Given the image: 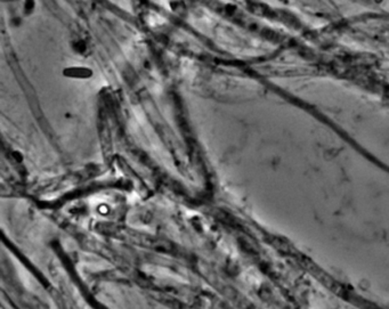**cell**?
I'll return each instance as SVG.
<instances>
[{
    "label": "cell",
    "instance_id": "6da1fadb",
    "mask_svg": "<svg viewBox=\"0 0 389 309\" xmlns=\"http://www.w3.org/2000/svg\"><path fill=\"white\" fill-rule=\"evenodd\" d=\"M63 74L67 78L73 79H88L93 75V71L85 66H73L63 70Z\"/></svg>",
    "mask_w": 389,
    "mask_h": 309
},
{
    "label": "cell",
    "instance_id": "7a4b0ae2",
    "mask_svg": "<svg viewBox=\"0 0 389 309\" xmlns=\"http://www.w3.org/2000/svg\"><path fill=\"white\" fill-rule=\"evenodd\" d=\"M374 1H376V2H378V3H380V2H383V1H384V0H374Z\"/></svg>",
    "mask_w": 389,
    "mask_h": 309
}]
</instances>
